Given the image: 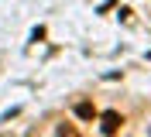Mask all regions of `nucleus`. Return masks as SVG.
Here are the masks:
<instances>
[{
  "instance_id": "obj_2",
  "label": "nucleus",
  "mask_w": 151,
  "mask_h": 137,
  "mask_svg": "<svg viewBox=\"0 0 151 137\" xmlns=\"http://www.w3.org/2000/svg\"><path fill=\"white\" fill-rule=\"evenodd\" d=\"M76 117H79V120H93V117H96L93 103H79V106H76Z\"/></svg>"
},
{
  "instance_id": "obj_1",
  "label": "nucleus",
  "mask_w": 151,
  "mask_h": 137,
  "mask_svg": "<svg viewBox=\"0 0 151 137\" xmlns=\"http://www.w3.org/2000/svg\"><path fill=\"white\" fill-rule=\"evenodd\" d=\"M117 130H120V113H117V110H106L103 113V134L113 137Z\"/></svg>"
},
{
  "instance_id": "obj_3",
  "label": "nucleus",
  "mask_w": 151,
  "mask_h": 137,
  "mask_svg": "<svg viewBox=\"0 0 151 137\" xmlns=\"http://www.w3.org/2000/svg\"><path fill=\"white\" fill-rule=\"evenodd\" d=\"M58 137H79V134H76L72 127H65V123H62V127H58Z\"/></svg>"
}]
</instances>
